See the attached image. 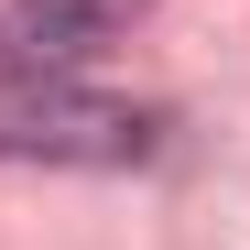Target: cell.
<instances>
[{
  "instance_id": "cell-1",
  "label": "cell",
  "mask_w": 250,
  "mask_h": 250,
  "mask_svg": "<svg viewBox=\"0 0 250 250\" xmlns=\"http://www.w3.org/2000/svg\"><path fill=\"white\" fill-rule=\"evenodd\" d=\"M142 152H152V109L131 98H87L65 76L0 87V163H142Z\"/></svg>"
},
{
  "instance_id": "cell-2",
  "label": "cell",
  "mask_w": 250,
  "mask_h": 250,
  "mask_svg": "<svg viewBox=\"0 0 250 250\" xmlns=\"http://www.w3.org/2000/svg\"><path fill=\"white\" fill-rule=\"evenodd\" d=\"M152 0H11L0 11V76H65L98 44H120Z\"/></svg>"
}]
</instances>
